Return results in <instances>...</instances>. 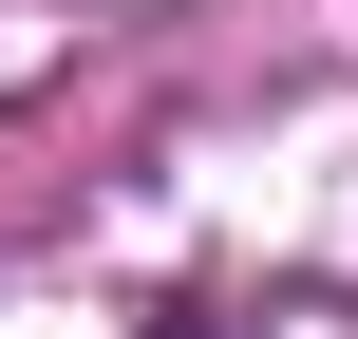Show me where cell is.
Returning a JSON list of instances; mask_svg holds the SVG:
<instances>
[{
	"label": "cell",
	"mask_w": 358,
	"mask_h": 339,
	"mask_svg": "<svg viewBox=\"0 0 358 339\" xmlns=\"http://www.w3.org/2000/svg\"><path fill=\"white\" fill-rule=\"evenodd\" d=\"M151 339H227V321H151Z\"/></svg>",
	"instance_id": "1"
}]
</instances>
